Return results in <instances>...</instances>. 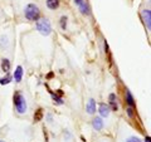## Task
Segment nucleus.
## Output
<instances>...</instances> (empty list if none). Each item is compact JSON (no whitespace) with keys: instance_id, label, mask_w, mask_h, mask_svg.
<instances>
[{"instance_id":"f257e3e1","label":"nucleus","mask_w":151,"mask_h":142,"mask_svg":"<svg viewBox=\"0 0 151 142\" xmlns=\"http://www.w3.org/2000/svg\"><path fill=\"white\" fill-rule=\"evenodd\" d=\"M13 101H14V106H15V110H17L18 113H20V115H24V113H27V110H28L27 101H25L24 96H23L20 92H15V93H14Z\"/></svg>"},{"instance_id":"1a4fd4ad","label":"nucleus","mask_w":151,"mask_h":142,"mask_svg":"<svg viewBox=\"0 0 151 142\" xmlns=\"http://www.w3.org/2000/svg\"><path fill=\"white\" fill-rule=\"evenodd\" d=\"M13 77H14V79H15V82H18V83L22 80V78H23V67L22 65H18L17 67V69L14 70Z\"/></svg>"},{"instance_id":"5701e85b","label":"nucleus","mask_w":151,"mask_h":142,"mask_svg":"<svg viewBox=\"0 0 151 142\" xmlns=\"http://www.w3.org/2000/svg\"><path fill=\"white\" fill-rule=\"evenodd\" d=\"M145 142H151V138H150V136H147V137H146V138H145Z\"/></svg>"},{"instance_id":"f8f14e48","label":"nucleus","mask_w":151,"mask_h":142,"mask_svg":"<svg viewBox=\"0 0 151 142\" xmlns=\"http://www.w3.org/2000/svg\"><path fill=\"white\" fill-rule=\"evenodd\" d=\"M1 69H3L4 73H8L9 70H10V60L8 58H4L1 60Z\"/></svg>"},{"instance_id":"9b49d317","label":"nucleus","mask_w":151,"mask_h":142,"mask_svg":"<svg viewBox=\"0 0 151 142\" xmlns=\"http://www.w3.org/2000/svg\"><path fill=\"white\" fill-rule=\"evenodd\" d=\"M126 102H127V105H129V107H135V106H136L134 96L131 94L130 91H126Z\"/></svg>"},{"instance_id":"423d86ee","label":"nucleus","mask_w":151,"mask_h":142,"mask_svg":"<svg viewBox=\"0 0 151 142\" xmlns=\"http://www.w3.org/2000/svg\"><path fill=\"white\" fill-rule=\"evenodd\" d=\"M92 126H93V128L96 131H101L103 128V126H105V123H103L101 117H96V118H93L92 120Z\"/></svg>"},{"instance_id":"39448f33","label":"nucleus","mask_w":151,"mask_h":142,"mask_svg":"<svg viewBox=\"0 0 151 142\" xmlns=\"http://www.w3.org/2000/svg\"><path fill=\"white\" fill-rule=\"evenodd\" d=\"M110 111L111 108L108 105H106V103H100V107H98V112H100L101 117H108V115H110Z\"/></svg>"},{"instance_id":"b1692460","label":"nucleus","mask_w":151,"mask_h":142,"mask_svg":"<svg viewBox=\"0 0 151 142\" xmlns=\"http://www.w3.org/2000/svg\"><path fill=\"white\" fill-rule=\"evenodd\" d=\"M0 142H4V141H1V140H0Z\"/></svg>"},{"instance_id":"9d476101","label":"nucleus","mask_w":151,"mask_h":142,"mask_svg":"<svg viewBox=\"0 0 151 142\" xmlns=\"http://www.w3.org/2000/svg\"><path fill=\"white\" fill-rule=\"evenodd\" d=\"M78 8H79V11H81L83 15H89V14H91V9H89V5L87 4L86 0H84Z\"/></svg>"},{"instance_id":"aec40b11","label":"nucleus","mask_w":151,"mask_h":142,"mask_svg":"<svg viewBox=\"0 0 151 142\" xmlns=\"http://www.w3.org/2000/svg\"><path fill=\"white\" fill-rule=\"evenodd\" d=\"M126 142H141L137 137H130V138H127Z\"/></svg>"},{"instance_id":"6ab92c4d","label":"nucleus","mask_w":151,"mask_h":142,"mask_svg":"<svg viewBox=\"0 0 151 142\" xmlns=\"http://www.w3.org/2000/svg\"><path fill=\"white\" fill-rule=\"evenodd\" d=\"M127 115L130 117H134V107H127Z\"/></svg>"},{"instance_id":"2eb2a0df","label":"nucleus","mask_w":151,"mask_h":142,"mask_svg":"<svg viewBox=\"0 0 151 142\" xmlns=\"http://www.w3.org/2000/svg\"><path fill=\"white\" fill-rule=\"evenodd\" d=\"M59 24H60V28H62L63 30L67 29V24H68V18L67 16H62L59 20Z\"/></svg>"},{"instance_id":"a211bd4d","label":"nucleus","mask_w":151,"mask_h":142,"mask_svg":"<svg viewBox=\"0 0 151 142\" xmlns=\"http://www.w3.org/2000/svg\"><path fill=\"white\" fill-rule=\"evenodd\" d=\"M52 98H53V102L55 103V105H63V101H62V98H59L57 94L54 93H52Z\"/></svg>"},{"instance_id":"412c9836","label":"nucleus","mask_w":151,"mask_h":142,"mask_svg":"<svg viewBox=\"0 0 151 142\" xmlns=\"http://www.w3.org/2000/svg\"><path fill=\"white\" fill-rule=\"evenodd\" d=\"M73 1H74V4H76V5H77V6H79V5H81V4L84 1V0H73Z\"/></svg>"},{"instance_id":"ddd939ff","label":"nucleus","mask_w":151,"mask_h":142,"mask_svg":"<svg viewBox=\"0 0 151 142\" xmlns=\"http://www.w3.org/2000/svg\"><path fill=\"white\" fill-rule=\"evenodd\" d=\"M47 6L52 10H55L59 6V0H47Z\"/></svg>"},{"instance_id":"4468645a","label":"nucleus","mask_w":151,"mask_h":142,"mask_svg":"<svg viewBox=\"0 0 151 142\" xmlns=\"http://www.w3.org/2000/svg\"><path fill=\"white\" fill-rule=\"evenodd\" d=\"M10 82H12V75H9L8 73H6L5 77L0 78V84H1V86H4V84H9Z\"/></svg>"},{"instance_id":"f03ea898","label":"nucleus","mask_w":151,"mask_h":142,"mask_svg":"<svg viewBox=\"0 0 151 142\" xmlns=\"http://www.w3.org/2000/svg\"><path fill=\"white\" fill-rule=\"evenodd\" d=\"M24 15L28 20L30 22H37L40 16V10L35 4H28L24 9Z\"/></svg>"},{"instance_id":"4be33fe9","label":"nucleus","mask_w":151,"mask_h":142,"mask_svg":"<svg viewBox=\"0 0 151 142\" xmlns=\"http://www.w3.org/2000/svg\"><path fill=\"white\" fill-rule=\"evenodd\" d=\"M105 52H106V53H110V49H108V44H107L106 40H105Z\"/></svg>"},{"instance_id":"20e7f679","label":"nucleus","mask_w":151,"mask_h":142,"mask_svg":"<svg viewBox=\"0 0 151 142\" xmlns=\"http://www.w3.org/2000/svg\"><path fill=\"white\" fill-rule=\"evenodd\" d=\"M141 18H142V20H144L146 29L150 30L151 29V11H150V9H144V10L141 11Z\"/></svg>"},{"instance_id":"f3484780","label":"nucleus","mask_w":151,"mask_h":142,"mask_svg":"<svg viewBox=\"0 0 151 142\" xmlns=\"http://www.w3.org/2000/svg\"><path fill=\"white\" fill-rule=\"evenodd\" d=\"M42 118H43V111H42V110H37L35 113H34V121L39 122V121H42Z\"/></svg>"},{"instance_id":"dca6fc26","label":"nucleus","mask_w":151,"mask_h":142,"mask_svg":"<svg viewBox=\"0 0 151 142\" xmlns=\"http://www.w3.org/2000/svg\"><path fill=\"white\" fill-rule=\"evenodd\" d=\"M8 44H9L8 37H5V35H1V37H0V47H1V48H6Z\"/></svg>"},{"instance_id":"7ed1b4c3","label":"nucleus","mask_w":151,"mask_h":142,"mask_svg":"<svg viewBox=\"0 0 151 142\" xmlns=\"http://www.w3.org/2000/svg\"><path fill=\"white\" fill-rule=\"evenodd\" d=\"M35 27H37V30L44 37H48L52 33V25L48 19H38Z\"/></svg>"},{"instance_id":"6e6552de","label":"nucleus","mask_w":151,"mask_h":142,"mask_svg":"<svg viewBox=\"0 0 151 142\" xmlns=\"http://www.w3.org/2000/svg\"><path fill=\"white\" fill-rule=\"evenodd\" d=\"M86 110L87 112L89 113V115H93V113H96V101L94 99H89V101L87 102V105H86Z\"/></svg>"},{"instance_id":"0eeeda50","label":"nucleus","mask_w":151,"mask_h":142,"mask_svg":"<svg viewBox=\"0 0 151 142\" xmlns=\"http://www.w3.org/2000/svg\"><path fill=\"white\" fill-rule=\"evenodd\" d=\"M108 101H110V105H108V106H110V108L112 111L116 112L117 110H119V107H117V98H116L115 93H111L110 96H108Z\"/></svg>"}]
</instances>
